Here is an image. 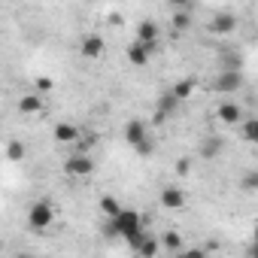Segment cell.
I'll return each mask as SVG.
<instances>
[{
	"label": "cell",
	"mask_w": 258,
	"mask_h": 258,
	"mask_svg": "<svg viewBox=\"0 0 258 258\" xmlns=\"http://www.w3.org/2000/svg\"><path fill=\"white\" fill-rule=\"evenodd\" d=\"M7 158H10V161H22V158H25V143L13 140V143L7 146Z\"/></svg>",
	"instance_id": "44dd1931"
},
{
	"label": "cell",
	"mask_w": 258,
	"mask_h": 258,
	"mask_svg": "<svg viewBox=\"0 0 258 258\" xmlns=\"http://www.w3.org/2000/svg\"><path fill=\"white\" fill-rule=\"evenodd\" d=\"M143 137H149V134H146V121H140V118H131V121L124 124V140L131 143V146H137Z\"/></svg>",
	"instance_id": "7c38bea8"
},
{
	"label": "cell",
	"mask_w": 258,
	"mask_h": 258,
	"mask_svg": "<svg viewBox=\"0 0 258 258\" xmlns=\"http://www.w3.org/2000/svg\"><path fill=\"white\" fill-rule=\"evenodd\" d=\"M240 88H243V73H240V70H222V73L213 79V91L231 94V91H240Z\"/></svg>",
	"instance_id": "3957f363"
},
{
	"label": "cell",
	"mask_w": 258,
	"mask_h": 258,
	"mask_svg": "<svg viewBox=\"0 0 258 258\" xmlns=\"http://www.w3.org/2000/svg\"><path fill=\"white\" fill-rule=\"evenodd\" d=\"M222 149H225V140L213 134V137H204V140H201V149H198V152H201V158L213 161V158H219V155H222Z\"/></svg>",
	"instance_id": "8fae6325"
},
{
	"label": "cell",
	"mask_w": 258,
	"mask_h": 258,
	"mask_svg": "<svg viewBox=\"0 0 258 258\" xmlns=\"http://www.w3.org/2000/svg\"><path fill=\"white\" fill-rule=\"evenodd\" d=\"M97 210H100L106 219H112V216H118V213H121V204H118L112 195H103V198L97 201Z\"/></svg>",
	"instance_id": "2e32d148"
},
{
	"label": "cell",
	"mask_w": 258,
	"mask_h": 258,
	"mask_svg": "<svg viewBox=\"0 0 258 258\" xmlns=\"http://www.w3.org/2000/svg\"><path fill=\"white\" fill-rule=\"evenodd\" d=\"M37 91H52V79L49 76H40L37 79Z\"/></svg>",
	"instance_id": "484cf974"
},
{
	"label": "cell",
	"mask_w": 258,
	"mask_h": 258,
	"mask_svg": "<svg viewBox=\"0 0 258 258\" xmlns=\"http://www.w3.org/2000/svg\"><path fill=\"white\" fill-rule=\"evenodd\" d=\"M252 237H255V240H258V222H255V228H252Z\"/></svg>",
	"instance_id": "f1b7e54d"
},
{
	"label": "cell",
	"mask_w": 258,
	"mask_h": 258,
	"mask_svg": "<svg viewBox=\"0 0 258 258\" xmlns=\"http://www.w3.org/2000/svg\"><path fill=\"white\" fill-rule=\"evenodd\" d=\"M216 115H219V121H225V124H240V121H243V106H240V103H219Z\"/></svg>",
	"instance_id": "30bf717a"
},
{
	"label": "cell",
	"mask_w": 258,
	"mask_h": 258,
	"mask_svg": "<svg viewBox=\"0 0 258 258\" xmlns=\"http://www.w3.org/2000/svg\"><path fill=\"white\" fill-rule=\"evenodd\" d=\"M137 40L146 43V46H155L158 43V25L155 22H140L137 25Z\"/></svg>",
	"instance_id": "4fadbf2b"
},
{
	"label": "cell",
	"mask_w": 258,
	"mask_h": 258,
	"mask_svg": "<svg viewBox=\"0 0 258 258\" xmlns=\"http://www.w3.org/2000/svg\"><path fill=\"white\" fill-rule=\"evenodd\" d=\"M19 109H22L25 115H34V112H40V109H43V100H40L37 94H25V97L19 100Z\"/></svg>",
	"instance_id": "e0dca14e"
},
{
	"label": "cell",
	"mask_w": 258,
	"mask_h": 258,
	"mask_svg": "<svg viewBox=\"0 0 258 258\" xmlns=\"http://www.w3.org/2000/svg\"><path fill=\"white\" fill-rule=\"evenodd\" d=\"M240 188L243 191H258V170H246L240 176Z\"/></svg>",
	"instance_id": "ffe728a7"
},
{
	"label": "cell",
	"mask_w": 258,
	"mask_h": 258,
	"mask_svg": "<svg viewBox=\"0 0 258 258\" xmlns=\"http://www.w3.org/2000/svg\"><path fill=\"white\" fill-rule=\"evenodd\" d=\"M158 204H161L164 210H182V207H185V191L176 188V185H164L161 195H158Z\"/></svg>",
	"instance_id": "5b68a950"
},
{
	"label": "cell",
	"mask_w": 258,
	"mask_h": 258,
	"mask_svg": "<svg viewBox=\"0 0 258 258\" xmlns=\"http://www.w3.org/2000/svg\"><path fill=\"white\" fill-rule=\"evenodd\" d=\"M240 137H243L246 143L258 146V118H255V115H252V118H243V121H240Z\"/></svg>",
	"instance_id": "5bb4252c"
},
{
	"label": "cell",
	"mask_w": 258,
	"mask_h": 258,
	"mask_svg": "<svg viewBox=\"0 0 258 258\" xmlns=\"http://www.w3.org/2000/svg\"><path fill=\"white\" fill-rule=\"evenodd\" d=\"M191 164H195V161H191L188 155H182V158L176 161V173H179V176H188V173H191Z\"/></svg>",
	"instance_id": "d4e9b609"
},
{
	"label": "cell",
	"mask_w": 258,
	"mask_h": 258,
	"mask_svg": "<svg viewBox=\"0 0 258 258\" xmlns=\"http://www.w3.org/2000/svg\"><path fill=\"white\" fill-rule=\"evenodd\" d=\"M161 246H164L167 252H176V255H179V252H182V237H179L176 231H167V234L161 237Z\"/></svg>",
	"instance_id": "ac0fdd59"
},
{
	"label": "cell",
	"mask_w": 258,
	"mask_h": 258,
	"mask_svg": "<svg viewBox=\"0 0 258 258\" xmlns=\"http://www.w3.org/2000/svg\"><path fill=\"white\" fill-rule=\"evenodd\" d=\"M52 137H55L58 143L67 146V143H79L82 134H79V127H76V124H70V121H58V124H55V131H52Z\"/></svg>",
	"instance_id": "9c48e42d"
},
{
	"label": "cell",
	"mask_w": 258,
	"mask_h": 258,
	"mask_svg": "<svg viewBox=\"0 0 258 258\" xmlns=\"http://www.w3.org/2000/svg\"><path fill=\"white\" fill-rule=\"evenodd\" d=\"M222 70H240V64H243V58L237 55V52H228V55H222Z\"/></svg>",
	"instance_id": "7402d4cb"
},
{
	"label": "cell",
	"mask_w": 258,
	"mask_h": 258,
	"mask_svg": "<svg viewBox=\"0 0 258 258\" xmlns=\"http://www.w3.org/2000/svg\"><path fill=\"white\" fill-rule=\"evenodd\" d=\"M149 58H152V46H146L140 40H134L131 46H127V61H131L134 67H146Z\"/></svg>",
	"instance_id": "ba28073f"
},
{
	"label": "cell",
	"mask_w": 258,
	"mask_h": 258,
	"mask_svg": "<svg viewBox=\"0 0 258 258\" xmlns=\"http://www.w3.org/2000/svg\"><path fill=\"white\" fill-rule=\"evenodd\" d=\"M188 25H191V16H188L185 10H179V13L173 16V28H176V31H185Z\"/></svg>",
	"instance_id": "cb8c5ba5"
},
{
	"label": "cell",
	"mask_w": 258,
	"mask_h": 258,
	"mask_svg": "<svg viewBox=\"0 0 258 258\" xmlns=\"http://www.w3.org/2000/svg\"><path fill=\"white\" fill-rule=\"evenodd\" d=\"M64 173L67 176H91L94 173V161L88 152H73L67 161H64Z\"/></svg>",
	"instance_id": "7a4b0ae2"
},
{
	"label": "cell",
	"mask_w": 258,
	"mask_h": 258,
	"mask_svg": "<svg viewBox=\"0 0 258 258\" xmlns=\"http://www.w3.org/2000/svg\"><path fill=\"white\" fill-rule=\"evenodd\" d=\"M207 31H210V34H216V37L234 34V31H237V16H234V13H219V16H213V19H210Z\"/></svg>",
	"instance_id": "277c9868"
},
{
	"label": "cell",
	"mask_w": 258,
	"mask_h": 258,
	"mask_svg": "<svg viewBox=\"0 0 258 258\" xmlns=\"http://www.w3.org/2000/svg\"><path fill=\"white\" fill-rule=\"evenodd\" d=\"M52 219H55V207H52L49 201H37V204L28 210V225H31L34 231H46V228L52 225Z\"/></svg>",
	"instance_id": "6da1fadb"
},
{
	"label": "cell",
	"mask_w": 258,
	"mask_h": 258,
	"mask_svg": "<svg viewBox=\"0 0 258 258\" xmlns=\"http://www.w3.org/2000/svg\"><path fill=\"white\" fill-rule=\"evenodd\" d=\"M134 152H137V155H140V158H149V155H152V152H155V143H152V140H149V137H143V140H140V143H137V146H134Z\"/></svg>",
	"instance_id": "603a6c76"
},
{
	"label": "cell",
	"mask_w": 258,
	"mask_h": 258,
	"mask_svg": "<svg viewBox=\"0 0 258 258\" xmlns=\"http://www.w3.org/2000/svg\"><path fill=\"white\" fill-rule=\"evenodd\" d=\"M170 7H176V10H188L191 7V0H167Z\"/></svg>",
	"instance_id": "4316f807"
},
{
	"label": "cell",
	"mask_w": 258,
	"mask_h": 258,
	"mask_svg": "<svg viewBox=\"0 0 258 258\" xmlns=\"http://www.w3.org/2000/svg\"><path fill=\"white\" fill-rule=\"evenodd\" d=\"M249 255H252V258H258V240L252 243V249H249Z\"/></svg>",
	"instance_id": "83f0119b"
},
{
	"label": "cell",
	"mask_w": 258,
	"mask_h": 258,
	"mask_svg": "<svg viewBox=\"0 0 258 258\" xmlns=\"http://www.w3.org/2000/svg\"><path fill=\"white\" fill-rule=\"evenodd\" d=\"M158 249H161V243H158V240L149 234V237L143 240V246L137 249V255H143V258H155V255H158Z\"/></svg>",
	"instance_id": "d6986e66"
},
{
	"label": "cell",
	"mask_w": 258,
	"mask_h": 258,
	"mask_svg": "<svg viewBox=\"0 0 258 258\" xmlns=\"http://www.w3.org/2000/svg\"><path fill=\"white\" fill-rule=\"evenodd\" d=\"M195 88H198V79H195V76H185V79L173 82V94H176L179 100H188V97L195 94Z\"/></svg>",
	"instance_id": "9a60e30c"
},
{
	"label": "cell",
	"mask_w": 258,
	"mask_h": 258,
	"mask_svg": "<svg viewBox=\"0 0 258 258\" xmlns=\"http://www.w3.org/2000/svg\"><path fill=\"white\" fill-rule=\"evenodd\" d=\"M79 52H82V58L97 61V58L103 55V40H100L97 34H85V37L79 40Z\"/></svg>",
	"instance_id": "8992f818"
},
{
	"label": "cell",
	"mask_w": 258,
	"mask_h": 258,
	"mask_svg": "<svg viewBox=\"0 0 258 258\" xmlns=\"http://www.w3.org/2000/svg\"><path fill=\"white\" fill-rule=\"evenodd\" d=\"M176 103H179V97L173 94V88L164 91V94L158 97V103H155V121H164L167 115H173V112H176Z\"/></svg>",
	"instance_id": "52a82bcc"
}]
</instances>
